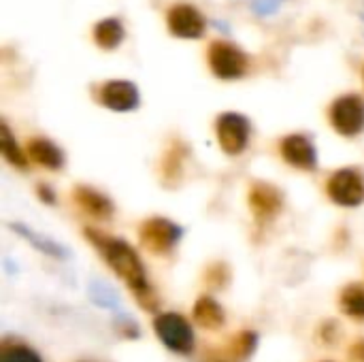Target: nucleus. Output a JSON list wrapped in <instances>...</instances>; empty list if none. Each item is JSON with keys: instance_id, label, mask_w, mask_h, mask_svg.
<instances>
[{"instance_id": "nucleus-1", "label": "nucleus", "mask_w": 364, "mask_h": 362, "mask_svg": "<svg viewBox=\"0 0 364 362\" xmlns=\"http://www.w3.org/2000/svg\"><path fill=\"white\" fill-rule=\"evenodd\" d=\"M85 235L90 237V241L98 247V252L102 254V258L107 260V265L128 284V288L134 292V297L141 301L143 307L154 309L156 305V297L147 284L145 277V269L136 256V252L122 239H113L109 235H102L98 230L87 228Z\"/></svg>"}, {"instance_id": "nucleus-2", "label": "nucleus", "mask_w": 364, "mask_h": 362, "mask_svg": "<svg viewBox=\"0 0 364 362\" xmlns=\"http://www.w3.org/2000/svg\"><path fill=\"white\" fill-rule=\"evenodd\" d=\"M156 333L162 344L179 354H190L194 350V333L188 320L179 314H162L156 318Z\"/></svg>"}, {"instance_id": "nucleus-3", "label": "nucleus", "mask_w": 364, "mask_h": 362, "mask_svg": "<svg viewBox=\"0 0 364 362\" xmlns=\"http://www.w3.org/2000/svg\"><path fill=\"white\" fill-rule=\"evenodd\" d=\"M207 60H209L211 70L220 79H237V77L245 75V70H247V55L239 47H235L232 43H226V41L211 43Z\"/></svg>"}, {"instance_id": "nucleus-4", "label": "nucleus", "mask_w": 364, "mask_h": 362, "mask_svg": "<svg viewBox=\"0 0 364 362\" xmlns=\"http://www.w3.org/2000/svg\"><path fill=\"white\" fill-rule=\"evenodd\" d=\"M331 124L343 137H356L364 130V100L360 96H341L331 107Z\"/></svg>"}, {"instance_id": "nucleus-5", "label": "nucleus", "mask_w": 364, "mask_h": 362, "mask_svg": "<svg viewBox=\"0 0 364 362\" xmlns=\"http://www.w3.org/2000/svg\"><path fill=\"white\" fill-rule=\"evenodd\" d=\"M328 196L341 207H358L364 201V179L358 171H337L326 183Z\"/></svg>"}, {"instance_id": "nucleus-6", "label": "nucleus", "mask_w": 364, "mask_h": 362, "mask_svg": "<svg viewBox=\"0 0 364 362\" xmlns=\"http://www.w3.org/2000/svg\"><path fill=\"white\" fill-rule=\"evenodd\" d=\"M215 132H218V141H220L222 149L230 156H237L247 147L250 122L239 113H224L218 117Z\"/></svg>"}, {"instance_id": "nucleus-7", "label": "nucleus", "mask_w": 364, "mask_h": 362, "mask_svg": "<svg viewBox=\"0 0 364 362\" xmlns=\"http://www.w3.org/2000/svg\"><path fill=\"white\" fill-rule=\"evenodd\" d=\"M141 243L154 254H168L181 237L177 224L164 218H151L141 226Z\"/></svg>"}, {"instance_id": "nucleus-8", "label": "nucleus", "mask_w": 364, "mask_h": 362, "mask_svg": "<svg viewBox=\"0 0 364 362\" xmlns=\"http://www.w3.org/2000/svg\"><path fill=\"white\" fill-rule=\"evenodd\" d=\"M168 30L181 38H196L205 30V17L192 4H175L168 11Z\"/></svg>"}, {"instance_id": "nucleus-9", "label": "nucleus", "mask_w": 364, "mask_h": 362, "mask_svg": "<svg viewBox=\"0 0 364 362\" xmlns=\"http://www.w3.org/2000/svg\"><path fill=\"white\" fill-rule=\"evenodd\" d=\"M282 156L288 164L301 169V171H314L316 169V149L311 141L303 134H290L282 141Z\"/></svg>"}, {"instance_id": "nucleus-10", "label": "nucleus", "mask_w": 364, "mask_h": 362, "mask_svg": "<svg viewBox=\"0 0 364 362\" xmlns=\"http://www.w3.org/2000/svg\"><path fill=\"white\" fill-rule=\"evenodd\" d=\"M100 102L113 111H130L139 105V92L128 81H109L100 87Z\"/></svg>"}, {"instance_id": "nucleus-11", "label": "nucleus", "mask_w": 364, "mask_h": 362, "mask_svg": "<svg viewBox=\"0 0 364 362\" xmlns=\"http://www.w3.org/2000/svg\"><path fill=\"white\" fill-rule=\"evenodd\" d=\"M282 194L277 188L269 186V183H254L252 192H250V207L254 211L256 218L260 220H269L273 215L279 213L282 209Z\"/></svg>"}, {"instance_id": "nucleus-12", "label": "nucleus", "mask_w": 364, "mask_h": 362, "mask_svg": "<svg viewBox=\"0 0 364 362\" xmlns=\"http://www.w3.org/2000/svg\"><path fill=\"white\" fill-rule=\"evenodd\" d=\"M75 203L85 213H90V215H94L98 220H107L113 213L111 201L105 194H100V192H96L92 188H77L75 190Z\"/></svg>"}, {"instance_id": "nucleus-13", "label": "nucleus", "mask_w": 364, "mask_h": 362, "mask_svg": "<svg viewBox=\"0 0 364 362\" xmlns=\"http://www.w3.org/2000/svg\"><path fill=\"white\" fill-rule=\"evenodd\" d=\"M28 156H30L36 164H41V166H45V169H51V171L60 169L62 162H64L62 151H60L51 141H45V139H34V141H30V143H28Z\"/></svg>"}, {"instance_id": "nucleus-14", "label": "nucleus", "mask_w": 364, "mask_h": 362, "mask_svg": "<svg viewBox=\"0 0 364 362\" xmlns=\"http://www.w3.org/2000/svg\"><path fill=\"white\" fill-rule=\"evenodd\" d=\"M194 320L209 331H215L224 324V309L211 299V297H203L196 305H194Z\"/></svg>"}, {"instance_id": "nucleus-15", "label": "nucleus", "mask_w": 364, "mask_h": 362, "mask_svg": "<svg viewBox=\"0 0 364 362\" xmlns=\"http://www.w3.org/2000/svg\"><path fill=\"white\" fill-rule=\"evenodd\" d=\"M124 38V26L117 19H102L94 28V41L102 49H113Z\"/></svg>"}, {"instance_id": "nucleus-16", "label": "nucleus", "mask_w": 364, "mask_h": 362, "mask_svg": "<svg viewBox=\"0 0 364 362\" xmlns=\"http://www.w3.org/2000/svg\"><path fill=\"white\" fill-rule=\"evenodd\" d=\"M341 309L356 320H364V286L354 284L341 292Z\"/></svg>"}, {"instance_id": "nucleus-17", "label": "nucleus", "mask_w": 364, "mask_h": 362, "mask_svg": "<svg viewBox=\"0 0 364 362\" xmlns=\"http://www.w3.org/2000/svg\"><path fill=\"white\" fill-rule=\"evenodd\" d=\"M2 154L4 158L13 164V166H19V169H26V156L21 154V149L17 147V143L13 141L9 128L2 124Z\"/></svg>"}, {"instance_id": "nucleus-18", "label": "nucleus", "mask_w": 364, "mask_h": 362, "mask_svg": "<svg viewBox=\"0 0 364 362\" xmlns=\"http://www.w3.org/2000/svg\"><path fill=\"white\" fill-rule=\"evenodd\" d=\"M0 362H43L36 352L23 346H4L0 352Z\"/></svg>"}, {"instance_id": "nucleus-19", "label": "nucleus", "mask_w": 364, "mask_h": 362, "mask_svg": "<svg viewBox=\"0 0 364 362\" xmlns=\"http://www.w3.org/2000/svg\"><path fill=\"white\" fill-rule=\"evenodd\" d=\"M254 348H256V335H252V333H241V335L235 337V341H232V352H235V356H239V358L250 356V354L254 352Z\"/></svg>"}, {"instance_id": "nucleus-20", "label": "nucleus", "mask_w": 364, "mask_h": 362, "mask_svg": "<svg viewBox=\"0 0 364 362\" xmlns=\"http://www.w3.org/2000/svg\"><path fill=\"white\" fill-rule=\"evenodd\" d=\"M350 356L354 362H364V339L354 344V348L350 350Z\"/></svg>"}, {"instance_id": "nucleus-21", "label": "nucleus", "mask_w": 364, "mask_h": 362, "mask_svg": "<svg viewBox=\"0 0 364 362\" xmlns=\"http://www.w3.org/2000/svg\"><path fill=\"white\" fill-rule=\"evenodd\" d=\"M38 194H41V196H43V198H45L47 203H53V194H49V192H47V188H43V186H41Z\"/></svg>"}, {"instance_id": "nucleus-22", "label": "nucleus", "mask_w": 364, "mask_h": 362, "mask_svg": "<svg viewBox=\"0 0 364 362\" xmlns=\"http://www.w3.org/2000/svg\"><path fill=\"white\" fill-rule=\"evenodd\" d=\"M363 77H364V73H363Z\"/></svg>"}]
</instances>
